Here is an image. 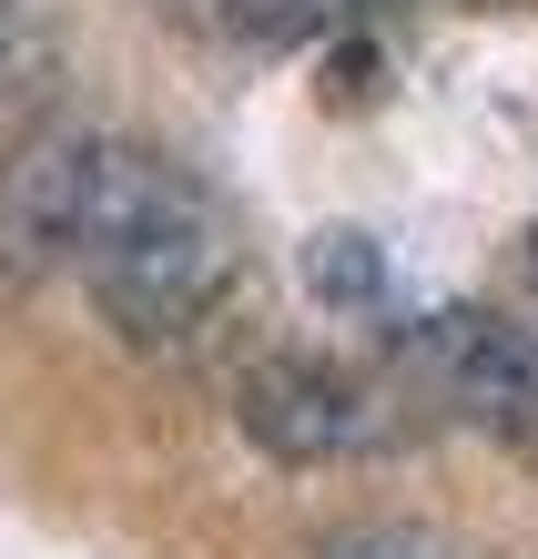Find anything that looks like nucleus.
<instances>
[{
    "instance_id": "f03ea898",
    "label": "nucleus",
    "mask_w": 538,
    "mask_h": 559,
    "mask_svg": "<svg viewBox=\"0 0 538 559\" xmlns=\"http://www.w3.org/2000/svg\"><path fill=\"white\" fill-rule=\"evenodd\" d=\"M234 417L285 468H346V457H386L407 438V407L386 386H366L356 367H325V356H264V367H244Z\"/></svg>"
},
{
    "instance_id": "7ed1b4c3",
    "label": "nucleus",
    "mask_w": 538,
    "mask_h": 559,
    "mask_svg": "<svg viewBox=\"0 0 538 559\" xmlns=\"http://www.w3.org/2000/svg\"><path fill=\"white\" fill-rule=\"evenodd\" d=\"M407 377L488 438H538V325L427 316V325H407Z\"/></svg>"
},
{
    "instance_id": "1a4fd4ad",
    "label": "nucleus",
    "mask_w": 538,
    "mask_h": 559,
    "mask_svg": "<svg viewBox=\"0 0 538 559\" xmlns=\"http://www.w3.org/2000/svg\"><path fill=\"white\" fill-rule=\"evenodd\" d=\"M528 275H538V235H528Z\"/></svg>"
},
{
    "instance_id": "f257e3e1",
    "label": "nucleus",
    "mask_w": 538,
    "mask_h": 559,
    "mask_svg": "<svg viewBox=\"0 0 538 559\" xmlns=\"http://www.w3.org/2000/svg\"><path fill=\"white\" fill-rule=\"evenodd\" d=\"M72 275L103 295V316L132 346H204L244 295V235L183 163H163L143 143H92V183H82V235H72Z\"/></svg>"
},
{
    "instance_id": "423d86ee",
    "label": "nucleus",
    "mask_w": 538,
    "mask_h": 559,
    "mask_svg": "<svg viewBox=\"0 0 538 559\" xmlns=\"http://www.w3.org/2000/svg\"><path fill=\"white\" fill-rule=\"evenodd\" d=\"M366 11H376V0H224V21L244 31V41H315V31H346Z\"/></svg>"
},
{
    "instance_id": "0eeeda50",
    "label": "nucleus",
    "mask_w": 538,
    "mask_h": 559,
    "mask_svg": "<svg viewBox=\"0 0 538 559\" xmlns=\"http://www.w3.org/2000/svg\"><path fill=\"white\" fill-rule=\"evenodd\" d=\"M306 275H315L325 306H376V295H386V265H376V245H366V235H315Z\"/></svg>"
},
{
    "instance_id": "20e7f679",
    "label": "nucleus",
    "mask_w": 538,
    "mask_h": 559,
    "mask_svg": "<svg viewBox=\"0 0 538 559\" xmlns=\"http://www.w3.org/2000/svg\"><path fill=\"white\" fill-rule=\"evenodd\" d=\"M92 143H103V133H31V143L0 153V285L72 275Z\"/></svg>"
},
{
    "instance_id": "6e6552de",
    "label": "nucleus",
    "mask_w": 538,
    "mask_h": 559,
    "mask_svg": "<svg viewBox=\"0 0 538 559\" xmlns=\"http://www.w3.org/2000/svg\"><path fill=\"white\" fill-rule=\"evenodd\" d=\"M315 559H457L437 530H407V519H376V530H346V539H325Z\"/></svg>"
},
{
    "instance_id": "39448f33",
    "label": "nucleus",
    "mask_w": 538,
    "mask_h": 559,
    "mask_svg": "<svg viewBox=\"0 0 538 559\" xmlns=\"http://www.w3.org/2000/svg\"><path fill=\"white\" fill-rule=\"evenodd\" d=\"M61 82V31L41 0H0V122H31Z\"/></svg>"
}]
</instances>
